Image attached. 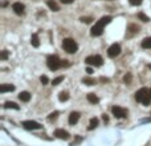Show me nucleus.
I'll return each instance as SVG.
<instances>
[{"label": "nucleus", "mask_w": 151, "mask_h": 146, "mask_svg": "<svg viewBox=\"0 0 151 146\" xmlns=\"http://www.w3.org/2000/svg\"><path fill=\"white\" fill-rule=\"evenodd\" d=\"M135 100L138 102H142L143 105H150L151 102V96H150V91L147 88H142L135 93Z\"/></svg>", "instance_id": "obj_1"}, {"label": "nucleus", "mask_w": 151, "mask_h": 146, "mask_svg": "<svg viewBox=\"0 0 151 146\" xmlns=\"http://www.w3.org/2000/svg\"><path fill=\"white\" fill-rule=\"evenodd\" d=\"M62 48H64V51L68 53H70V55H73V53L77 52V49H78V44H77V41H76L74 39H64V41H62Z\"/></svg>", "instance_id": "obj_2"}, {"label": "nucleus", "mask_w": 151, "mask_h": 146, "mask_svg": "<svg viewBox=\"0 0 151 146\" xmlns=\"http://www.w3.org/2000/svg\"><path fill=\"white\" fill-rule=\"evenodd\" d=\"M47 65H48V68L51 70H57L61 66V61H60V59L56 55H51L47 59Z\"/></svg>", "instance_id": "obj_3"}, {"label": "nucleus", "mask_w": 151, "mask_h": 146, "mask_svg": "<svg viewBox=\"0 0 151 146\" xmlns=\"http://www.w3.org/2000/svg\"><path fill=\"white\" fill-rule=\"evenodd\" d=\"M85 63L88 65H93V66H101L103 64V59L101 57L100 55H92L88 56L85 59Z\"/></svg>", "instance_id": "obj_4"}, {"label": "nucleus", "mask_w": 151, "mask_h": 146, "mask_svg": "<svg viewBox=\"0 0 151 146\" xmlns=\"http://www.w3.org/2000/svg\"><path fill=\"white\" fill-rule=\"evenodd\" d=\"M111 112H113V116L115 117V118H125L127 116V110L123 108H121V106H113L111 108Z\"/></svg>", "instance_id": "obj_5"}, {"label": "nucleus", "mask_w": 151, "mask_h": 146, "mask_svg": "<svg viewBox=\"0 0 151 146\" xmlns=\"http://www.w3.org/2000/svg\"><path fill=\"white\" fill-rule=\"evenodd\" d=\"M119 53H121V45L117 44V43L111 44V45L109 47V49H107V56H109V57H117Z\"/></svg>", "instance_id": "obj_6"}, {"label": "nucleus", "mask_w": 151, "mask_h": 146, "mask_svg": "<svg viewBox=\"0 0 151 146\" xmlns=\"http://www.w3.org/2000/svg\"><path fill=\"white\" fill-rule=\"evenodd\" d=\"M23 128H25L27 130H37V129H41V125L36 121H32V120H28V121H23Z\"/></svg>", "instance_id": "obj_7"}, {"label": "nucleus", "mask_w": 151, "mask_h": 146, "mask_svg": "<svg viewBox=\"0 0 151 146\" xmlns=\"http://www.w3.org/2000/svg\"><path fill=\"white\" fill-rule=\"evenodd\" d=\"M12 9H13V12H15L16 15H23V14L25 12V5L17 1V3L12 4Z\"/></svg>", "instance_id": "obj_8"}, {"label": "nucleus", "mask_w": 151, "mask_h": 146, "mask_svg": "<svg viewBox=\"0 0 151 146\" xmlns=\"http://www.w3.org/2000/svg\"><path fill=\"white\" fill-rule=\"evenodd\" d=\"M90 33H92V36H101L103 33V27L101 24H98V23H96V25L92 28Z\"/></svg>", "instance_id": "obj_9"}, {"label": "nucleus", "mask_w": 151, "mask_h": 146, "mask_svg": "<svg viewBox=\"0 0 151 146\" xmlns=\"http://www.w3.org/2000/svg\"><path fill=\"white\" fill-rule=\"evenodd\" d=\"M55 137H57L60 139H69V133L66 130H64V129H56Z\"/></svg>", "instance_id": "obj_10"}, {"label": "nucleus", "mask_w": 151, "mask_h": 146, "mask_svg": "<svg viewBox=\"0 0 151 146\" xmlns=\"http://www.w3.org/2000/svg\"><path fill=\"white\" fill-rule=\"evenodd\" d=\"M80 113L78 112H72L70 114H69V118H68V121H69V124L70 125H76L77 122H78V120H80Z\"/></svg>", "instance_id": "obj_11"}, {"label": "nucleus", "mask_w": 151, "mask_h": 146, "mask_svg": "<svg viewBox=\"0 0 151 146\" xmlns=\"http://www.w3.org/2000/svg\"><path fill=\"white\" fill-rule=\"evenodd\" d=\"M15 91V87L11 84H1L0 85V93H5V92H12Z\"/></svg>", "instance_id": "obj_12"}, {"label": "nucleus", "mask_w": 151, "mask_h": 146, "mask_svg": "<svg viewBox=\"0 0 151 146\" xmlns=\"http://www.w3.org/2000/svg\"><path fill=\"white\" fill-rule=\"evenodd\" d=\"M47 4H48V7L51 8V9L53 11V12H59V11H60L59 4L56 3L55 0H48V1H47Z\"/></svg>", "instance_id": "obj_13"}, {"label": "nucleus", "mask_w": 151, "mask_h": 146, "mask_svg": "<svg viewBox=\"0 0 151 146\" xmlns=\"http://www.w3.org/2000/svg\"><path fill=\"white\" fill-rule=\"evenodd\" d=\"M98 124H100L98 118H96V117H93V118H90L89 126H88V130H94V129H96L97 126H98Z\"/></svg>", "instance_id": "obj_14"}, {"label": "nucleus", "mask_w": 151, "mask_h": 146, "mask_svg": "<svg viewBox=\"0 0 151 146\" xmlns=\"http://www.w3.org/2000/svg\"><path fill=\"white\" fill-rule=\"evenodd\" d=\"M19 98H20V101H23V102H28V101L31 100V93H29V92H21V93L19 94Z\"/></svg>", "instance_id": "obj_15"}, {"label": "nucleus", "mask_w": 151, "mask_h": 146, "mask_svg": "<svg viewBox=\"0 0 151 146\" xmlns=\"http://www.w3.org/2000/svg\"><path fill=\"white\" fill-rule=\"evenodd\" d=\"M86 98H88V101H89L90 104H98V97L96 96V93H88V96H86Z\"/></svg>", "instance_id": "obj_16"}, {"label": "nucleus", "mask_w": 151, "mask_h": 146, "mask_svg": "<svg viewBox=\"0 0 151 146\" xmlns=\"http://www.w3.org/2000/svg\"><path fill=\"white\" fill-rule=\"evenodd\" d=\"M31 44H32V47H34V48H38V47H40V40H38L37 33H33V35H32Z\"/></svg>", "instance_id": "obj_17"}, {"label": "nucleus", "mask_w": 151, "mask_h": 146, "mask_svg": "<svg viewBox=\"0 0 151 146\" xmlns=\"http://www.w3.org/2000/svg\"><path fill=\"white\" fill-rule=\"evenodd\" d=\"M4 108L5 109H15V110H19L20 106L16 104V102H12V101H7L5 104H4Z\"/></svg>", "instance_id": "obj_18"}, {"label": "nucleus", "mask_w": 151, "mask_h": 146, "mask_svg": "<svg viewBox=\"0 0 151 146\" xmlns=\"http://www.w3.org/2000/svg\"><path fill=\"white\" fill-rule=\"evenodd\" d=\"M141 45H142V48H144V49H151V37L143 39L141 43Z\"/></svg>", "instance_id": "obj_19"}, {"label": "nucleus", "mask_w": 151, "mask_h": 146, "mask_svg": "<svg viewBox=\"0 0 151 146\" xmlns=\"http://www.w3.org/2000/svg\"><path fill=\"white\" fill-rule=\"evenodd\" d=\"M82 84H85V85H89V87H92V85H96L97 81L94 80V78H92V77H84V78H82Z\"/></svg>", "instance_id": "obj_20"}, {"label": "nucleus", "mask_w": 151, "mask_h": 146, "mask_svg": "<svg viewBox=\"0 0 151 146\" xmlns=\"http://www.w3.org/2000/svg\"><path fill=\"white\" fill-rule=\"evenodd\" d=\"M59 100L61 101V102H65V101H68L69 100V93H68V92H60Z\"/></svg>", "instance_id": "obj_21"}, {"label": "nucleus", "mask_w": 151, "mask_h": 146, "mask_svg": "<svg viewBox=\"0 0 151 146\" xmlns=\"http://www.w3.org/2000/svg\"><path fill=\"white\" fill-rule=\"evenodd\" d=\"M138 19H141L143 23H147V21H150V18H148L147 15H144L143 12H139V14H138Z\"/></svg>", "instance_id": "obj_22"}, {"label": "nucleus", "mask_w": 151, "mask_h": 146, "mask_svg": "<svg viewBox=\"0 0 151 146\" xmlns=\"http://www.w3.org/2000/svg\"><path fill=\"white\" fill-rule=\"evenodd\" d=\"M57 117H59V112H53L48 116V121H55V120H57Z\"/></svg>", "instance_id": "obj_23"}, {"label": "nucleus", "mask_w": 151, "mask_h": 146, "mask_svg": "<svg viewBox=\"0 0 151 146\" xmlns=\"http://www.w3.org/2000/svg\"><path fill=\"white\" fill-rule=\"evenodd\" d=\"M80 21H81V23H85V24H89V23L93 21V19L90 18V16H82V18L80 19Z\"/></svg>", "instance_id": "obj_24"}, {"label": "nucleus", "mask_w": 151, "mask_h": 146, "mask_svg": "<svg viewBox=\"0 0 151 146\" xmlns=\"http://www.w3.org/2000/svg\"><path fill=\"white\" fill-rule=\"evenodd\" d=\"M62 81H64V76H59V77H56V78H53L52 84H53V85H59V84L62 82Z\"/></svg>", "instance_id": "obj_25"}, {"label": "nucleus", "mask_w": 151, "mask_h": 146, "mask_svg": "<svg viewBox=\"0 0 151 146\" xmlns=\"http://www.w3.org/2000/svg\"><path fill=\"white\" fill-rule=\"evenodd\" d=\"M129 31H131V32H139V27H137V25H134V24H130L129 25Z\"/></svg>", "instance_id": "obj_26"}, {"label": "nucleus", "mask_w": 151, "mask_h": 146, "mask_svg": "<svg viewBox=\"0 0 151 146\" xmlns=\"http://www.w3.org/2000/svg\"><path fill=\"white\" fill-rule=\"evenodd\" d=\"M0 59L7 60L8 59V51H1V53H0Z\"/></svg>", "instance_id": "obj_27"}, {"label": "nucleus", "mask_w": 151, "mask_h": 146, "mask_svg": "<svg viewBox=\"0 0 151 146\" xmlns=\"http://www.w3.org/2000/svg\"><path fill=\"white\" fill-rule=\"evenodd\" d=\"M40 82H41L42 85H47V84L49 82L48 77H47V76H41V77H40Z\"/></svg>", "instance_id": "obj_28"}, {"label": "nucleus", "mask_w": 151, "mask_h": 146, "mask_svg": "<svg viewBox=\"0 0 151 146\" xmlns=\"http://www.w3.org/2000/svg\"><path fill=\"white\" fill-rule=\"evenodd\" d=\"M123 81H125L126 84H130V82H131V74H130V73H127L126 76L123 77Z\"/></svg>", "instance_id": "obj_29"}, {"label": "nucleus", "mask_w": 151, "mask_h": 146, "mask_svg": "<svg viewBox=\"0 0 151 146\" xmlns=\"http://www.w3.org/2000/svg\"><path fill=\"white\" fill-rule=\"evenodd\" d=\"M130 1V4H133V5H139V4L142 3V0H129Z\"/></svg>", "instance_id": "obj_30"}, {"label": "nucleus", "mask_w": 151, "mask_h": 146, "mask_svg": "<svg viewBox=\"0 0 151 146\" xmlns=\"http://www.w3.org/2000/svg\"><path fill=\"white\" fill-rule=\"evenodd\" d=\"M61 3H64V4H72L74 0H60Z\"/></svg>", "instance_id": "obj_31"}, {"label": "nucleus", "mask_w": 151, "mask_h": 146, "mask_svg": "<svg viewBox=\"0 0 151 146\" xmlns=\"http://www.w3.org/2000/svg\"><path fill=\"white\" fill-rule=\"evenodd\" d=\"M61 66H69V61H66V60L61 61Z\"/></svg>", "instance_id": "obj_32"}, {"label": "nucleus", "mask_w": 151, "mask_h": 146, "mask_svg": "<svg viewBox=\"0 0 151 146\" xmlns=\"http://www.w3.org/2000/svg\"><path fill=\"white\" fill-rule=\"evenodd\" d=\"M102 120H103L105 122H109V117H107L106 114H103V116H102Z\"/></svg>", "instance_id": "obj_33"}, {"label": "nucleus", "mask_w": 151, "mask_h": 146, "mask_svg": "<svg viewBox=\"0 0 151 146\" xmlns=\"http://www.w3.org/2000/svg\"><path fill=\"white\" fill-rule=\"evenodd\" d=\"M101 81H102V82H107V81H109V78H105V77H101Z\"/></svg>", "instance_id": "obj_34"}, {"label": "nucleus", "mask_w": 151, "mask_h": 146, "mask_svg": "<svg viewBox=\"0 0 151 146\" xmlns=\"http://www.w3.org/2000/svg\"><path fill=\"white\" fill-rule=\"evenodd\" d=\"M86 72L89 73V74H92V73H93V69H92V68H88V69H86Z\"/></svg>", "instance_id": "obj_35"}, {"label": "nucleus", "mask_w": 151, "mask_h": 146, "mask_svg": "<svg viewBox=\"0 0 151 146\" xmlns=\"http://www.w3.org/2000/svg\"><path fill=\"white\" fill-rule=\"evenodd\" d=\"M150 96H151V89H150Z\"/></svg>", "instance_id": "obj_36"}, {"label": "nucleus", "mask_w": 151, "mask_h": 146, "mask_svg": "<svg viewBox=\"0 0 151 146\" xmlns=\"http://www.w3.org/2000/svg\"><path fill=\"white\" fill-rule=\"evenodd\" d=\"M148 68H150V69H151V65H150V66H148Z\"/></svg>", "instance_id": "obj_37"}]
</instances>
